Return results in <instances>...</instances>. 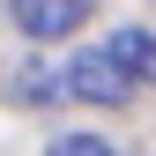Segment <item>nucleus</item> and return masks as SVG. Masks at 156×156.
Wrapping results in <instances>:
<instances>
[{
  "label": "nucleus",
  "mask_w": 156,
  "mask_h": 156,
  "mask_svg": "<svg viewBox=\"0 0 156 156\" xmlns=\"http://www.w3.org/2000/svg\"><path fill=\"white\" fill-rule=\"evenodd\" d=\"M67 89H74V104H126V97H134V74L112 60L104 45H89L82 60L67 67Z\"/></svg>",
  "instance_id": "obj_1"
},
{
  "label": "nucleus",
  "mask_w": 156,
  "mask_h": 156,
  "mask_svg": "<svg viewBox=\"0 0 156 156\" xmlns=\"http://www.w3.org/2000/svg\"><path fill=\"white\" fill-rule=\"evenodd\" d=\"M8 8H15V30L37 37V45H52V37L89 23V0H8Z\"/></svg>",
  "instance_id": "obj_2"
},
{
  "label": "nucleus",
  "mask_w": 156,
  "mask_h": 156,
  "mask_svg": "<svg viewBox=\"0 0 156 156\" xmlns=\"http://www.w3.org/2000/svg\"><path fill=\"white\" fill-rule=\"evenodd\" d=\"M104 52L134 74V82H156V37H149V30H112V37H104Z\"/></svg>",
  "instance_id": "obj_3"
},
{
  "label": "nucleus",
  "mask_w": 156,
  "mask_h": 156,
  "mask_svg": "<svg viewBox=\"0 0 156 156\" xmlns=\"http://www.w3.org/2000/svg\"><path fill=\"white\" fill-rule=\"evenodd\" d=\"M45 156H119V149H112L104 134H60V141H52Z\"/></svg>",
  "instance_id": "obj_4"
},
{
  "label": "nucleus",
  "mask_w": 156,
  "mask_h": 156,
  "mask_svg": "<svg viewBox=\"0 0 156 156\" xmlns=\"http://www.w3.org/2000/svg\"><path fill=\"white\" fill-rule=\"evenodd\" d=\"M52 89H60V74H37V67H23V74H15V97H30V104H37V97H52Z\"/></svg>",
  "instance_id": "obj_5"
}]
</instances>
